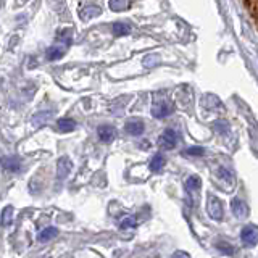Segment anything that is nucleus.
<instances>
[{
	"mask_svg": "<svg viewBox=\"0 0 258 258\" xmlns=\"http://www.w3.org/2000/svg\"><path fill=\"white\" fill-rule=\"evenodd\" d=\"M207 212L210 218H213L215 221H221L224 216V210H223V202L218 199L216 196L210 194L207 199Z\"/></svg>",
	"mask_w": 258,
	"mask_h": 258,
	"instance_id": "nucleus-1",
	"label": "nucleus"
},
{
	"mask_svg": "<svg viewBox=\"0 0 258 258\" xmlns=\"http://www.w3.org/2000/svg\"><path fill=\"white\" fill-rule=\"evenodd\" d=\"M177 141H179V136H177L174 129H166V131H163V134L158 137V145L163 150H173L177 145Z\"/></svg>",
	"mask_w": 258,
	"mask_h": 258,
	"instance_id": "nucleus-2",
	"label": "nucleus"
},
{
	"mask_svg": "<svg viewBox=\"0 0 258 258\" xmlns=\"http://www.w3.org/2000/svg\"><path fill=\"white\" fill-rule=\"evenodd\" d=\"M240 240H242V244L247 247L256 245L258 244V229L252 228V226H247V228H244L240 232Z\"/></svg>",
	"mask_w": 258,
	"mask_h": 258,
	"instance_id": "nucleus-3",
	"label": "nucleus"
},
{
	"mask_svg": "<svg viewBox=\"0 0 258 258\" xmlns=\"http://www.w3.org/2000/svg\"><path fill=\"white\" fill-rule=\"evenodd\" d=\"M173 103H169V102H157V103H153V107H152V116L153 118H165L168 115H171L173 113Z\"/></svg>",
	"mask_w": 258,
	"mask_h": 258,
	"instance_id": "nucleus-4",
	"label": "nucleus"
},
{
	"mask_svg": "<svg viewBox=\"0 0 258 258\" xmlns=\"http://www.w3.org/2000/svg\"><path fill=\"white\" fill-rule=\"evenodd\" d=\"M0 165L10 173H18L21 169V161L18 157H0Z\"/></svg>",
	"mask_w": 258,
	"mask_h": 258,
	"instance_id": "nucleus-5",
	"label": "nucleus"
},
{
	"mask_svg": "<svg viewBox=\"0 0 258 258\" xmlns=\"http://www.w3.org/2000/svg\"><path fill=\"white\" fill-rule=\"evenodd\" d=\"M73 169V163L68 157H61L58 160V163H56V176H58V179H64V177H68V174L71 173Z\"/></svg>",
	"mask_w": 258,
	"mask_h": 258,
	"instance_id": "nucleus-6",
	"label": "nucleus"
},
{
	"mask_svg": "<svg viewBox=\"0 0 258 258\" xmlns=\"http://www.w3.org/2000/svg\"><path fill=\"white\" fill-rule=\"evenodd\" d=\"M97 134H99V139L105 144H110L115 141V137H116V131H115V127L113 126H108V124H105V126H100L99 129H97Z\"/></svg>",
	"mask_w": 258,
	"mask_h": 258,
	"instance_id": "nucleus-7",
	"label": "nucleus"
},
{
	"mask_svg": "<svg viewBox=\"0 0 258 258\" xmlns=\"http://www.w3.org/2000/svg\"><path fill=\"white\" fill-rule=\"evenodd\" d=\"M184 187H185V192H187L190 197H196L200 190V187H202L200 177L199 176H189L187 181H185V184H184Z\"/></svg>",
	"mask_w": 258,
	"mask_h": 258,
	"instance_id": "nucleus-8",
	"label": "nucleus"
},
{
	"mask_svg": "<svg viewBox=\"0 0 258 258\" xmlns=\"http://www.w3.org/2000/svg\"><path fill=\"white\" fill-rule=\"evenodd\" d=\"M231 210L236 218H245L248 215V207L245 202L240 199H234L231 202Z\"/></svg>",
	"mask_w": 258,
	"mask_h": 258,
	"instance_id": "nucleus-9",
	"label": "nucleus"
},
{
	"mask_svg": "<svg viewBox=\"0 0 258 258\" xmlns=\"http://www.w3.org/2000/svg\"><path fill=\"white\" fill-rule=\"evenodd\" d=\"M126 131L127 134H131V136H141L144 133V121L142 119H131V121H127L126 123Z\"/></svg>",
	"mask_w": 258,
	"mask_h": 258,
	"instance_id": "nucleus-10",
	"label": "nucleus"
},
{
	"mask_svg": "<svg viewBox=\"0 0 258 258\" xmlns=\"http://www.w3.org/2000/svg\"><path fill=\"white\" fill-rule=\"evenodd\" d=\"M63 55H64V47H61V45H53L50 48H47V52H45V56L48 61L60 60Z\"/></svg>",
	"mask_w": 258,
	"mask_h": 258,
	"instance_id": "nucleus-11",
	"label": "nucleus"
},
{
	"mask_svg": "<svg viewBox=\"0 0 258 258\" xmlns=\"http://www.w3.org/2000/svg\"><path fill=\"white\" fill-rule=\"evenodd\" d=\"M102 13V10L99 7H95V5H89L86 8H83L81 10V18H83L84 21L87 20H91V18H95V16H99Z\"/></svg>",
	"mask_w": 258,
	"mask_h": 258,
	"instance_id": "nucleus-12",
	"label": "nucleus"
},
{
	"mask_svg": "<svg viewBox=\"0 0 258 258\" xmlns=\"http://www.w3.org/2000/svg\"><path fill=\"white\" fill-rule=\"evenodd\" d=\"M56 126H58V129L63 133H71V131H75L76 123H75V119H71V118H60Z\"/></svg>",
	"mask_w": 258,
	"mask_h": 258,
	"instance_id": "nucleus-13",
	"label": "nucleus"
},
{
	"mask_svg": "<svg viewBox=\"0 0 258 258\" xmlns=\"http://www.w3.org/2000/svg\"><path fill=\"white\" fill-rule=\"evenodd\" d=\"M149 166H150V171H153V173L160 171V169L165 166V157L160 155V153H155V155L152 157Z\"/></svg>",
	"mask_w": 258,
	"mask_h": 258,
	"instance_id": "nucleus-14",
	"label": "nucleus"
},
{
	"mask_svg": "<svg viewBox=\"0 0 258 258\" xmlns=\"http://www.w3.org/2000/svg\"><path fill=\"white\" fill-rule=\"evenodd\" d=\"M13 215H15V208L12 205H7L2 212V216H0V221H2L4 226H10L13 223Z\"/></svg>",
	"mask_w": 258,
	"mask_h": 258,
	"instance_id": "nucleus-15",
	"label": "nucleus"
},
{
	"mask_svg": "<svg viewBox=\"0 0 258 258\" xmlns=\"http://www.w3.org/2000/svg\"><path fill=\"white\" fill-rule=\"evenodd\" d=\"M133 31V28L127 23H115L113 24V34L115 36H127Z\"/></svg>",
	"mask_w": 258,
	"mask_h": 258,
	"instance_id": "nucleus-16",
	"label": "nucleus"
},
{
	"mask_svg": "<svg viewBox=\"0 0 258 258\" xmlns=\"http://www.w3.org/2000/svg\"><path fill=\"white\" fill-rule=\"evenodd\" d=\"M131 7L129 0H110V8L113 12H124Z\"/></svg>",
	"mask_w": 258,
	"mask_h": 258,
	"instance_id": "nucleus-17",
	"label": "nucleus"
},
{
	"mask_svg": "<svg viewBox=\"0 0 258 258\" xmlns=\"http://www.w3.org/2000/svg\"><path fill=\"white\" fill-rule=\"evenodd\" d=\"M56 234H58V231H56L55 228H45L42 232L39 234V240L40 242H48L50 239L56 237Z\"/></svg>",
	"mask_w": 258,
	"mask_h": 258,
	"instance_id": "nucleus-18",
	"label": "nucleus"
},
{
	"mask_svg": "<svg viewBox=\"0 0 258 258\" xmlns=\"http://www.w3.org/2000/svg\"><path fill=\"white\" fill-rule=\"evenodd\" d=\"M218 176L221 177V179H226L229 184L234 181V176H232V173L229 171V169H226V168H220L218 169Z\"/></svg>",
	"mask_w": 258,
	"mask_h": 258,
	"instance_id": "nucleus-19",
	"label": "nucleus"
},
{
	"mask_svg": "<svg viewBox=\"0 0 258 258\" xmlns=\"http://www.w3.org/2000/svg\"><path fill=\"white\" fill-rule=\"evenodd\" d=\"M134 226H136V218L127 216V218H124L123 221H121L119 228H121V229H129V228H134Z\"/></svg>",
	"mask_w": 258,
	"mask_h": 258,
	"instance_id": "nucleus-20",
	"label": "nucleus"
},
{
	"mask_svg": "<svg viewBox=\"0 0 258 258\" xmlns=\"http://www.w3.org/2000/svg\"><path fill=\"white\" fill-rule=\"evenodd\" d=\"M205 150L204 147H189L187 150H185V155H196V157H200L204 155Z\"/></svg>",
	"mask_w": 258,
	"mask_h": 258,
	"instance_id": "nucleus-21",
	"label": "nucleus"
},
{
	"mask_svg": "<svg viewBox=\"0 0 258 258\" xmlns=\"http://www.w3.org/2000/svg\"><path fill=\"white\" fill-rule=\"evenodd\" d=\"M231 245L229 244H226V242H220V244H218V248L220 250H224L226 253H232V248H229Z\"/></svg>",
	"mask_w": 258,
	"mask_h": 258,
	"instance_id": "nucleus-22",
	"label": "nucleus"
}]
</instances>
